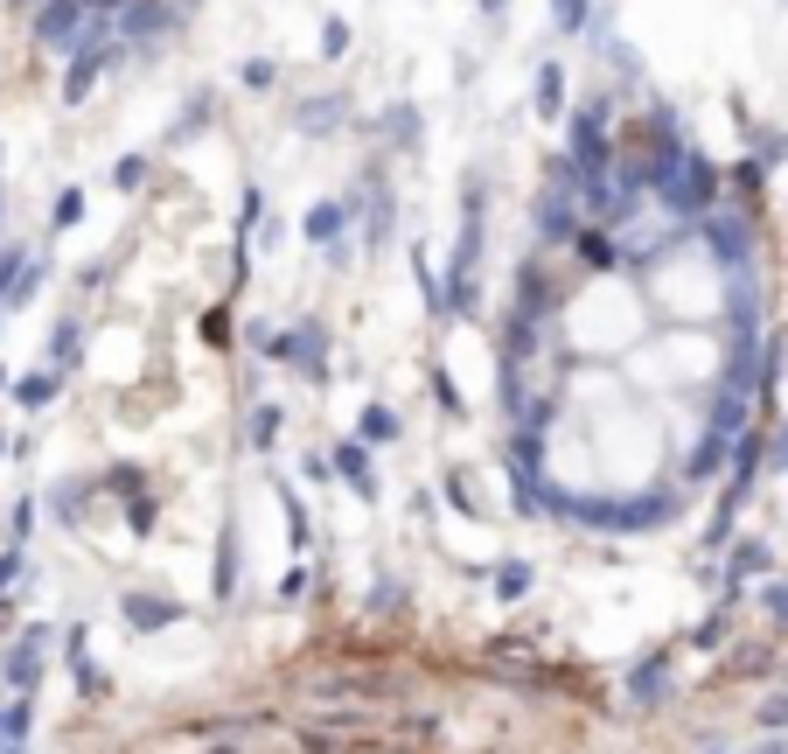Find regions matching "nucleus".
Here are the masks:
<instances>
[{"instance_id": "1", "label": "nucleus", "mask_w": 788, "mask_h": 754, "mask_svg": "<svg viewBox=\"0 0 788 754\" xmlns=\"http://www.w3.org/2000/svg\"><path fill=\"white\" fill-rule=\"evenodd\" d=\"M530 105H537V119H559V105H566V70H559V64H537Z\"/></svg>"}, {"instance_id": "2", "label": "nucleus", "mask_w": 788, "mask_h": 754, "mask_svg": "<svg viewBox=\"0 0 788 754\" xmlns=\"http://www.w3.org/2000/svg\"><path fill=\"white\" fill-rule=\"evenodd\" d=\"M342 231H350V210H342V203H315V210H307V238L315 244H335Z\"/></svg>"}, {"instance_id": "3", "label": "nucleus", "mask_w": 788, "mask_h": 754, "mask_svg": "<svg viewBox=\"0 0 788 754\" xmlns=\"http://www.w3.org/2000/svg\"><path fill=\"white\" fill-rule=\"evenodd\" d=\"M342 126V99H307L300 105V134H335Z\"/></svg>"}, {"instance_id": "4", "label": "nucleus", "mask_w": 788, "mask_h": 754, "mask_svg": "<svg viewBox=\"0 0 788 754\" xmlns=\"http://www.w3.org/2000/svg\"><path fill=\"white\" fill-rule=\"evenodd\" d=\"M593 22V0H551V28L559 35H580Z\"/></svg>"}, {"instance_id": "5", "label": "nucleus", "mask_w": 788, "mask_h": 754, "mask_svg": "<svg viewBox=\"0 0 788 754\" xmlns=\"http://www.w3.org/2000/svg\"><path fill=\"white\" fill-rule=\"evenodd\" d=\"M77 217H84V188H64V196H56V210H49V224H56V231H70Z\"/></svg>"}, {"instance_id": "6", "label": "nucleus", "mask_w": 788, "mask_h": 754, "mask_svg": "<svg viewBox=\"0 0 788 754\" xmlns=\"http://www.w3.org/2000/svg\"><path fill=\"white\" fill-rule=\"evenodd\" d=\"M112 182H119V188H140V182H147V155H126L119 168H112Z\"/></svg>"}, {"instance_id": "7", "label": "nucleus", "mask_w": 788, "mask_h": 754, "mask_svg": "<svg viewBox=\"0 0 788 754\" xmlns=\"http://www.w3.org/2000/svg\"><path fill=\"white\" fill-rule=\"evenodd\" d=\"M49 356H56V364H70V356H77V322H56V335H49Z\"/></svg>"}, {"instance_id": "8", "label": "nucleus", "mask_w": 788, "mask_h": 754, "mask_svg": "<svg viewBox=\"0 0 788 754\" xmlns=\"http://www.w3.org/2000/svg\"><path fill=\"white\" fill-rule=\"evenodd\" d=\"M49 391H56V377H22V385H14V399H22V405H43Z\"/></svg>"}, {"instance_id": "9", "label": "nucleus", "mask_w": 788, "mask_h": 754, "mask_svg": "<svg viewBox=\"0 0 788 754\" xmlns=\"http://www.w3.org/2000/svg\"><path fill=\"white\" fill-rule=\"evenodd\" d=\"M363 433H370V441H391V433H398V420H391L384 405H370V412H363Z\"/></svg>"}, {"instance_id": "10", "label": "nucleus", "mask_w": 788, "mask_h": 754, "mask_svg": "<svg viewBox=\"0 0 788 754\" xmlns=\"http://www.w3.org/2000/svg\"><path fill=\"white\" fill-rule=\"evenodd\" d=\"M342 49H350V22H329L321 28V56H342Z\"/></svg>"}, {"instance_id": "11", "label": "nucleus", "mask_w": 788, "mask_h": 754, "mask_svg": "<svg viewBox=\"0 0 788 754\" xmlns=\"http://www.w3.org/2000/svg\"><path fill=\"white\" fill-rule=\"evenodd\" d=\"M273 78H279V70L265 64V56H252V64H244V84H252V91H265V84H273Z\"/></svg>"}, {"instance_id": "12", "label": "nucleus", "mask_w": 788, "mask_h": 754, "mask_svg": "<svg viewBox=\"0 0 788 754\" xmlns=\"http://www.w3.org/2000/svg\"><path fill=\"white\" fill-rule=\"evenodd\" d=\"M482 14L489 22H510V0H482Z\"/></svg>"}]
</instances>
